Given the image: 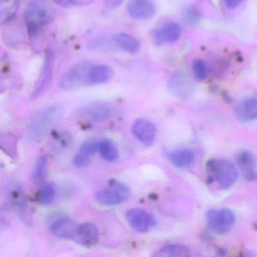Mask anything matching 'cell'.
<instances>
[{
    "label": "cell",
    "mask_w": 257,
    "mask_h": 257,
    "mask_svg": "<svg viewBox=\"0 0 257 257\" xmlns=\"http://www.w3.org/2000/svg\"><path fill=\"white\" fill-rule=\"evenodd\" d=\"M55 17V10L48 1L33 0L27 6L24 19L29 30L35 33L52 23Z\"/></svg>",
    "instance_id": "obj_1"
},
{
    "label": "cell",
    "mask_w": 257,
    "mask_h": 257,
    "mask_svg": "<svg viewBox=\"0 0 257 257\" xmlns=\"http://www.w3.org/2000/svg\"><path fill=\"white\" fill-rule=\"evenodd\" d=\"M63 109L59 105H51L39 111L30 123V134L35 140L42 139L63 117Z\"/></svg>",
    "instance_id": "obj_2"
},
{
    "label": "cell",
    "mask_w": 257,
    "mask_h": 257,
    "mask_svg": "<svg viewBox=\"0 0 257 257\" xmlns=\"http://www.w3.org/2000/svg\"><path fill=\"white\" fill-rule=\"evenodd\" d=\"M210 178L221 189H229L238 179V170L230 160H211L208 163Z\"/></svg>",
    "instance_id": "obj_3"
},
{
    "label": "cell",
    "mask_w": 257,
    "mask_h": 257,
    "mask_svg": "<svg viewBox=\"0 0 257 257\" xmlns=\"http://www.w3.org/2000/svg\"><path fill=\"white\" fill-rule=\"evenodd\" d=\"M93 65L87 62L79 63L65 72L60 79L59 86L65 91L76 90L89 86V75Z\"/></svg>",
    "instance_id": "obj_4"
},
{
    "label": "cell",
    "mask_w": 257,
    "mask_h": 257,
    "mask_svg": "<svg viewBox=\"0 0 257 257\" xmlns=\"http://www.w3.org/2000/svg\"><path fill=\"white\" fill-rule=\"evenodd\" d=\"M130 195V189L126 184L113 181L96 193V199L102 205H116L127 200Z\"/></svg>",
    "instance_id": "obj_5"
},
{
    "label": "cell",
    "mask_w": 257,
    "mask_h": 257,
    "mask_svg": "<svg viewBox=\"0 0 257 257\" xmlns=\"http://www.w3.org/2000/svg\"><path fill=\"white\" fill-rule=\"evenodd\" d=\"M206 217L210 230L218 235L227 233L235 223V214L228 208L211 210Z\"/></svg>",
    "instance_id": "obj_6"
},
{
    "label": "cell",
    "mask_w": 257,
    "mask_h": 257,
    "mask_svg": "<svg viewBox=\"0 0 257 257\" xmlns=\"http://www.w3.org/2000/svg\"><path fill=\"white\" fill-rule=\"evenodd\" d=\"M126 219L132 227L139 232H147L155 225L151 214L141 208H132L126 212Z\"/></svg>",
    "instance_id": "obj_7"
},
{
    "label": "cell",
    "mask_w": 257,
    "mask_h": 257,
    "mask_svg": "<svg viewBox=\"0 0 257 257\" xmlns=\"http://www.w3.org/2000/svg\"><path fill=\"white\" fill-rule=\"evenodd\" d=\"M54 54L51 51H48L45 55V61L42 66L40 76L36 83L33 97L36 98L43 94L51 84L53 78L54 64Z\"/></svg>",
    "instance_id": "obj_8"
},
{
    "label": "cell",
    "mask_w": 257,
    "mask_h": 257,
    "mask_svg": "<svg viewBox=\"0 0 257 257\" xmlns=\"http://www.w3.org/2000/svg\"><path fill=\"white\" fill-rule=\"evenodd\" d=\"M132 132L135 137L145 146H151L155 140L157 130L154 123L145 119H138L133 123Z\"/></svg>",
    "instance_id": "obj_9"
},
{
    "label": "cell",
    "mask_w": 257,
    "mask_h": 257,
    "mask_svg": "<svg viewBox=\"0 0 257 257\" xmlns=\"http://www.w3.org/2000/svg\"><path fill=\"white\" fill-rule=\"evenodd\" d=\"M128 13L134 19H149L155 15L156 8L151 0H130Z\"/></svg>",
    "instance_id": "obj_10"
},
{
    "label": "cell",
    "mask_w": 257,
    "mask_h": 257,
    "mask_svg": "<svg viewBox=\"0 0 257 257\" xmlns=\"http://www.w3.org/2000/svg\"><path fill=\"white\" fill-rule=\"evenodd\" d=\"M168 87L172 94L181 99H187L193 91V84L191 80L185 75L178 74L170 78Z\"/></svg>",
    "instance_id": "obj_11"
},
{
    "label": "cell",
    "mask_w": 257,
    "mask_h": 257,
    "mask_svg": "<svg viewBox=\"0 0 257 257\" xmlns=\"http://www.w3.org/2000/svg\"><path fill=\"white\" fill-rule=\"evenodd\" d=\"M78 225L70 219L63 217L54 220L50 229L59 238L75 241Z\"/></svg>",
    "instance_id": "obj_12"
},
{
    "label": "cell",
    "mask_w": 257,
    "mask_h": 257,
    "mask_svg": "<svg viewBox=\"0 0 257 257\" xmlns=\"http://www.w3.org/2000/svg\"><path fill=\"white\" fill-rule=\"evenodd\" d=\"M99 241V231L94 224L85 223L78 225L75 242L83 246H94Z\"/></svg>",
    "instance_id": "obj_13"
},
{
    "label": "cell",
    "mask_w": 257,
    "mask_h": 257,
    "mask_svg": "<svg viewBox=\"0 0 257 257\" xmlns=\"http://www.w3.org/2000/svg\"><path fill=\"white\" fill-rule=\"evenodd\" d=\"M9 199L12 205L19 211L20 215L26 223L30 222L27 199L22 187L18 184L12 186L9 192Z\"/></svg>",
    "instance_id": "obj_14"
},
{
    "label": "cell",
    "mask_w": 257,
    "mask_h": 257,
    "mask_svg": "<svg viewBox=\"0 0 257 257\" xmlns=\"http://www.w3.org/2000/svg\"><path fill=\"white\" fill-rule=\"evenodd\" d=\"M80 115L84 118L91 120H101L108 118L111 114L108 105L104 103H92L83 107L79 111Z\"/></svg>",
    "instance_id": "obj_15"
},
{
    "label": "cell",
    "mask_w": 257,
    "mask_h": 257,
    "mask_svg": "<svg viewBox=\"0 0 257 257\" xmlns=\"http://www.w3.org/2000/svg\"><path fill=\"white\" fill-rule=\"evenodd\" d=\"M235 112L241 121L257 120V96L242 99L237 105Z\"/></svg>",
    "instance_id": "obj_16"
},
{
    "label": "cell",
    "mask_w": 257,
    "mask_h": 257,
    "mask_svg": "<svg viewBox=\"0 0 257 257\" xmlns=\"http://www.w3.org/2000/svg\"><path fill=\"white\" fill-rule=\"evenodd\" d=\"M237 164L245 179L252 181L256 178V161L250 152H241L237 157Z\"/></svg>",
    "instance_id": "obj_17"
},
{
    "label": "cell",
    "mask_w": 257,
    "mask_h": 257,
    "mask_svg": "<svg viewBox=\"0 0 257 257\" xmlns=\"http://www.w3.org/2000/svg\"><path fill=\"white\" fill-rule=\"evenodd\" d=\"M96 147L90 141H86L74 157V165L78 168H84L88 166L91 162L92 156L94 155Z\"/></svg>",
    "instance_id": "obj_18"
},
{
    "label": "cell",
    "mask_w": 257,
    "mask_h": 257,
    "mask_svg": "<svg viewBox=\"0 0 257 257\" xmlns=\"http://www.w3.org/2000/svg\"><path fill=\"white\" fill-rule=\"evenodd\" d=\"M113 70L107 65H95L92 66L89 75V86L103 84L112 77Z\"/></svg>",
    "instance_id": "obj_19"
},
{
    "label": "cell",
    "mask_w": 257,
    "mask_h": 257,
    "mask_svg": "<svg viewBox=\"0 0 257 257\" xmlns=\"http://www.w3.org/2000/svg\"><path fill=\"white\" fill-rule=\"evenodd\" d=\"M171 163L178 168L190 166L194 160V154L190 149H181L172 151L169 154Z\"/></svg>",
    "instance_id": "obj_20"
},
{
    "label": "cell",
    "mask_w": 257,
    "mask_h": 257,
    "mask_svg": "<svg viewBox=\"0 0 257 257\" xmlns=\"http://www.w3.org/2000/svg\"><path fill=\"white\" fill-rule=\"evenodd\" d=\"M152 257H191V252L183 244H171L157 250Z\"/></svg>",
    "instance_id": "obj_21"
},
{
    "label": "cell",
    "mask_w": 257,
    "mask_h": 257,
    "mask_svg": "<svg viewBox=\"0 0 257 257\" xmlns=\"http://www.w3.org/2000/svg\"><path fill=\"white\" fill-rule=\"evenodd\" d=\"M181 28L179 24L169 22L163 26L158 34L160 41L167 43H174L181 37Z\"/></svg>",
    "instance_id": "obj_22"
},
{
    "label": "cell",
    "mask_w": 257,
    "mask_h": 257,
    "mask_svg": "<svg viewBox=\"0 0 257 257\" xmlns=\"http://www.w3.org/2000/svg\"><path fill=\"white\" fill-rule=\"evenodd\" d=\"M18 139L11 133L0 134V149L11 158L16 160L18 157Z\"/></svg>",
    "instance_id": "obj_23"
},
{
    "label": "cell",
    "mask_w": 257,
    "mask_h": 257,
    "mask_svg": "<svg viewBox=\"0 0 257 257\" xmlns=\"http://www.w3.org/2000/svg\"><path fill=\"white\" fill-rule=\"evenodd\" d=\"M19 6L20 0H0V26L15 16Z\"/></svg>",
    "instance_id": "obj_24"
},
{
    "label": "cell",
    "mask_w": 257,
    "mask_h": 257,
    "mask_svg": "<svg viewBox=\"0 0 257 257\" xmlns=\"http://www.w3.org/2000/svg\"><path fill=\"white\" fill-rule=\"evenodd\" d=\"M116 43L120 49L128 54H136L140 50L139 40L127 33H119L116 37Z\"/></svg>",
    "instance_id": "obj_25"
},
{
    "label": "cell",
    "mask_w": 257,
    "mask_h": 257,
    "mask_svg": "<svg viewBox=\"0 0 257 257\" xmlns=\"http://www.w3.org/2000/svg\"><path fill=\"white\" fill-rule=\"evenodd\" d=\"M98 151L101 157L108 162H114L118 157V151L115 144L109 139L99 141Z\"/></svg>",
    "instance_id": "obj_26"
},
{
    "label": "cell",
    "mask_w": 257,
    "mask_h": 257,
    "mask_svg": "<svg viewBox=\"0 0 257 257\" xmlns=\"http://www.w3.org/2000/svg\"><path fill=\"white\" fill-rule=\"evenodd\" d=\"M199 257H226L224 250L211 242H204L199 247Z\"/></svg>",
    "instance_id": "obj_27"
},
{
    "label": "cell",
    "mask_w": 257,
    "mask_h": 257,
    "mask_svg": "<svg viewBox=\"0 0 257 257\" xmlns=\"http://www.w3.org/2000/svg\"><path fill=\"white\" fill-rule=\"evenodd\" d=\"M47 169H48V159L45 156H42L38 159L32 173V178L35 183H40L45 179Z\"/></svg>",
    "instance_id": "obj_28"
},
{
    "label": "cell",
    "mask_w": 257,
    "mask_h": 257,
    "mask_svg": "<svg viewBox=\"0 0 257 257\" xmlns=\"http://www.w3.org/2000/svg\"><path fill=\"white\" fill-rule=\"evenodd\" d=\"M55 187L52 184H46L42 187L39 194V202L41 205H48L52 203L55 198Z\"/></svg>",
    "instance_id": "obj_29"
},
{
    "label": "cell",
    "mask_w": 257,
    "mask_h": 257,
    "mask_svg": "<svg viewBox=\"0 0 257 257\" xmlns=\"http://www.w3.org/2000/svg\"><path fill=\"white\" fill-rule=\"evenodd\" d=\"M193 72L196 78L199 80H204L207 77V66L205 62L200 59H196L193 61Z\"/></svg>",
    "instance_id": "obj_30"
},
{
    "label": "cell",
    "mask_w": 257,
    "mask_h": 257,
    "mask_svg": "<svg viewBox=\"0 0 257 257\" xmlns=\"http://www.w3.org/2000/svg\"><path fill=\"white\" fill-rule=\"evenodd\" d=\"M56 4L63 7L72 6H84L90 5L94 0H53Z\"/></svg>",
    "instance_id": "obj_31"
},
{
    "label": "cell",
    "mask_w": 257,
    "mask_h": 257,
    "mask_svg": "<svg viewBox=\"0 0 257 257\" xmlns=\"http://www.w3.org/2000/svg\"><path fill=\"white\" fill-rule=\"evenodd\" d=\"M184 18L188 24H196L199 21V15L194 8L190 7L184 12Z\"/></svg>",
    "instance_id": "obj_32"
},
{
    "label": "cell",
    "mask_w": 257,
    "mask_h": 257,
    "mask_svg": "<svg viewBox=\"0 0 257 257\" xmlns=\"http://www.w3.org/2000/svg\"><path fill=\"white\" fill-rule=\"evenodd\" d=\"M124 0H105V5L109 9H117L121 6Z\"/></svg>",
    "instance_id": "obj_33"
},
{
    "label": "cell",
    "mask_w": 257,
    "mask_h": 257,
    "mask_svg": "<svg viewBox=\"0 0 257 257\" xmlns=\"http://www.w3.org/2000/svg\"><path fill=\"white\" fill-rule=\"evenodd\" d=\"M243 1H244V0H223L225 5H226L229 9H231L238 7V6L242 3Z\"/></svg>",
    "instance_id": "obj_34"
},
{
    "label": "cell",
    "mask_w": 257,
    "mask_h": 257,
    "mask_svg": "<svg viewBox=\"0 0 257 257\" xmlns=\"http://www.w3.org/2000/svg\"><path fill=\"white\" fill-rule=\"evenodd\" d=\"M256 96H257V94L256 95Z\"/></svg>",
    "instance_id": "obj_35"
}]
</instances>
